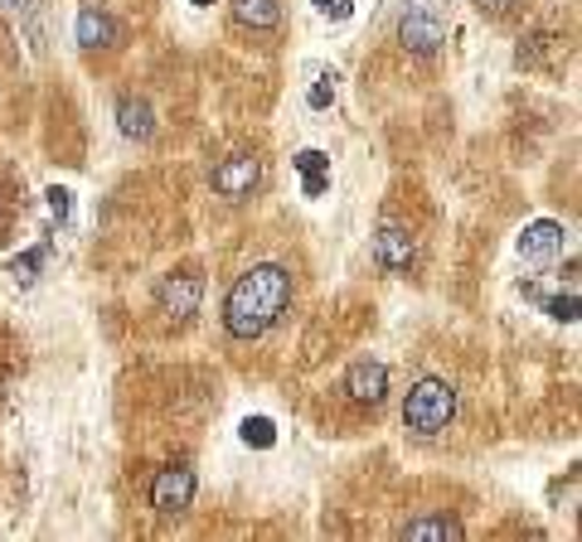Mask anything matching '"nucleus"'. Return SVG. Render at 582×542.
I'll list each match as a JSON object with an SVG mask.
<instances>
[{"label": "nucleus", "instance_id": "nucleus-23", "mask_svg": "<svg viewBox=\"0 0 582 542\" xmlns=\"http://www.w3.org/2000/svg\"><path fill=\"white\" fill-rule=\"evenodd\" d=\"M195 5H214V0H195Z\"/></svg>", "mask_w": 582, "mask_h": 542}, {"label": "nucleus", "instance_id": "nucleus-10", "mask_svg": "<svg viewBox=\"0 0 582 542\" xmlns=\"http://www.w3.org/2000/svg\"><path fill=\"white\" fill-rule=\"evenodd\" d=\"M117 127L127 141H151V131H155V111H151V102L146 97H121V107H117Z\"/></svg>", "mask_w": 582, "mask_h": 542}, {"label": "nucleus", "instance_id": "nucleus-15", "mask_svg": "<svg viewBox=\"0 0 582 542\" xmlns=\"http://www.w3.org/2000/svg\"><path fill=\"white\" fill-rule=\"evenodd\" d=\"M243 446H257V450H272L277 446V422L272 416H248V422L238 426Z\"/></svg>", "mask_w": 582, "mask_h": 542}, {"label": "nucleus", "instance_id": "nucleus-8", "mask_svg": "<svg viewBox=\"0 0 582 542\" xmlns=\"http://www.w3.org/2000/svg\"><path fill=\"white\" fill-rule=\"evenodd\" d=\"M345 392H350L354 402H384L388 392V368L379 364V358H360V364H350V373H345Z\"/></svg>", "mask_w": 582, "mask_h": 542}, {"label": "nucleus", "instance_id": "nucleus-3", "mask_svg": "<svg viewBox=\"0 0 582 542\" xmlns=\"http://www.w3.org/2000/svg\"><path fill=\"white\" fill-rule=\"evenodd\" d=\"M195 504V470L189 466H165L151 484V508L155 514H185Z\"/></svg>", "mask_w": 582, "mask_h": 542}, {"label": "nucleus", "instance_id": "nucleus-18", "mask_svg": "<svg viewBox=\"0 0 582 542\" xmlns=\"http://www.w3.org/2000/svg\"><path fill=\"white\" fill-rule=\"evenodd\" d=\"M44 199H49V219L54 223H69V213H73V195H69V189H49Z\"/></svg>", "mask_w": 582, "mask_h": 542}, {"label": "nucleus", "instance_id": "nucleus-4", "mask_svg": "<svg viewBox=\"0 0 582 542\" xmlns=\"http://www.w3.org/2000/svg\"><path fill=\"white\" fill-rule=\"evenodd\" d=\"M398 39H403V49H412V54H436L446 44V20L436 15V10L418 5V10H408V15H403Z\"/></svg>", "mask_w": 582, "mask_h": 542}, {"label": "nucleus", "instance_id": "nucleus-13", "mask_svg": "<svg viewBox=\"0 0 582 542\" xmlns=\"http://www.w3.org/2000/svg\"><path fill=\"white\" fill-rule=\"evenodd\" d=\"M233 20L248 30H272L282 20V0H233Z\"/></svg>", "mask_w": 582, "mask_h": 542}, {"label": "nucleus", "instance_id": "nucleus-9", "mask_svg": "<svg viewBox=\"0 0 582 542\" xmlns=\"http://www.w3.org/2000/svg\"><path fill=\"white\" fill-rule=\"evenodd\" d=\"M563 223H554V219H539V223H529V228L520 233V257L524 262H548V257H558L563 252Z\"/></svg>", "mask_w": 582, "mask_h": 542}, {"label": "nucleus", "instance_id": "nucleus-1", "mask_svg": "<svg viewBox=\"0 0 582 542\" xmlns=\"http://www.w3.org/2000/svg\"><path fill=\"white\" fill-rule=\"evenodd\" d=\"M287 301H291V271L287 267L263 262V267L243 271V276L233 281L229 301H223V330L233 339H263L277 320H282Z\"/></svg>", "mask_w": 582, "mask_h": 542}, {"label": "nucleus", "instance_id": "nucleus-16", "mask_svg": "<svg viewBox=\"0 0 582 542\" xmlns=\"http://www.w3.org/2000/svg\"><path fill=\"white\" fill-rule=\"evenodd\" d=\"M306 102H311L316 111H326L330 102H335V73H316V83L306 87Z\"/></svg>", "mask_w": 582, "mask_h": 542}, {"label": "nucleus", "instance_id": "nucleus-22", "mask_svg": "<svg viewBox=\"0 0 582 542\" xmlns=\"http://www.w3.org/2000/svg\"><path fill=\"white\" fill-rule=\"evenodd\" d=\"M0 10H10V15H15V10H25V0H0Z\"/></svg>", "mask_w": 582, "mask_h": 542}, {"label": "nucleus", "instance_id": "nucleus-17", "mask_svg": "<svg viewBox=\"0 0 582 542\" xmlns=\"http://www.w3.org/2000/svg\"><path fill=\"white\" fill-rule=\"evenodd\" d=\"M44 267V247H35V252H25V257H15L10 262V271H15V281H35V271Z\"/></svg>", "mask_w": 582, "mask_h": 542}, {"label": "nucleus", "instance_id": "nucleus-14", "mask_svg": "<svg viewBox=\"0 0 582 542\" xmlns=\"http://www.w3.org/2000/svg\"><path fill=\"white\" fill-rule=\"evenodd\" d=\"M403 538H412V542H422V538H466V528L456 523V518H412L408 528H403Z\"/></svg>", "mask_w": 582, "mask_h": 542}, {"label": "nucleus", "instance_id": "nucleus-11", "mask_svg": "<svg viewBox=\"0 0 582 542\" xmlns=\"http://www.w3.org/2000/svg\"><path fill=\"white\" fill-rule=\"evenodd\" d=\"M291 165L306 175V179H301V195H306V199H321L330 189V155L326 151H301Z\"/></svg>", "mask_w": 582, "mask_h": 542}, {"label": "nucleus", "instance_id": "nucleus-2", "mask_svg": "<svg viewBox=\"0 0 582 542\" xmlns=\"http://www.w3.org/2000/svg\"><path fill=\"white\" fill-rule=\"evenodd\" d=\"M456 416V388L446 378H418L408 388V402H403V426L418 436H436L446 432Z\"/></svg>", "mask_w": 582, "mask_h": 542}, {"label": "nucleus", "instance_id": "nucleus-19", "mask_svg": "<svg viewBox=\"0 0 582 542\" xmlns=\"http://www.w3.org/2000/svg\"><path fill=\"white\" fill-rule=\"evenodd\" d=\"M544 310H548V315H554V320H563V325H573V320H578V296H573V291H568V296H554V301H548V305H544Z\"/></svg>", "mask_w": 582, "mask_h": 542}, {"label": "nucleus", "instance_id": "nucleus-7", "mask_svg": "<svg viewBox=\"0 0 582 542\" xmlns=\"http://www.w3.org/2000/svg\"><path fill=\"white\" fill-rule=\"evenodd\" d=\"M257 179H263V165L253 161V155H229L219 169H214V189L223 199H243L257 189Z\"/></svg>", "mask_w": 582, "mask_h": 542}, {"label": "nucleus", "instance_id": "nucleus-21", "mask_svg": "<svg viewBox=\"0 0 582 542\" xmlns=\"http://www.w3.org/2000/svg\"><path fill=\"white\" fill-rule=\"evenodd\" d=\"M480 10H490V15H505V10H514L520 5V0H476Z\"/></svg>", "mask_w": 582, "mask_h": 542}, {"label": "nucleus", "instance_id": "nucleus-20", "mask_svg": "<svg viewBox=\"0 0 582 542\" xmlns=\"http://www.w3.org/2000/svg\"><path fill=\"white\" fill-rule=\"evenodd\" d=\"M316 10L326 20H350L354 15V0H316Z\"/></svg>", "mask_w": 582, "mask_h": 542}, {"label": "nucleus", "instance_id": "nucleus-6", "mask_svg": "<svg viewBox=\"0 0 582 542\" xmlns=\"http://www.w3.org/2000/svg\"><path fill=\"white\" fill-rule=\"evenodd\" d=\"M412 257H418V243H412L408 228H398V223H384L374 237V262L384 271H408Z\"/></svg>", "mask_w": 582, "mask_h": 542}, {"label": "nucleus", "instance_id": "nucleus-5", "mask_svg": "<svg viewBox=\"0 0 582 542\" xmlns=\"http://www.w3.org/2000/svg\"><path fill=\"white\" fill-rule=\"evenodd\" d=\"M199 296H205V281H199L195 271H181V276L161 281L155 305H161V315H171V320H189V315L199 310Z\"/></svg>", "mask_w": 582, "mask_h": 542}, {"label": "nucleus", "instance_id": "nucleus-12", "mask_svg": "<svg viewBox=\"0 0 582 542\" xmlns=\"http://www.w3.org/2000/svg\"><path fill=\"white\" fill-rule=\"evenodd\" d=\"M78 44H83V49H107V44H117L112 15H103L97 5H88L83 15H78Z\"/></svg>", "mask_w": 582, "mask_h": 542}]
</instances>
